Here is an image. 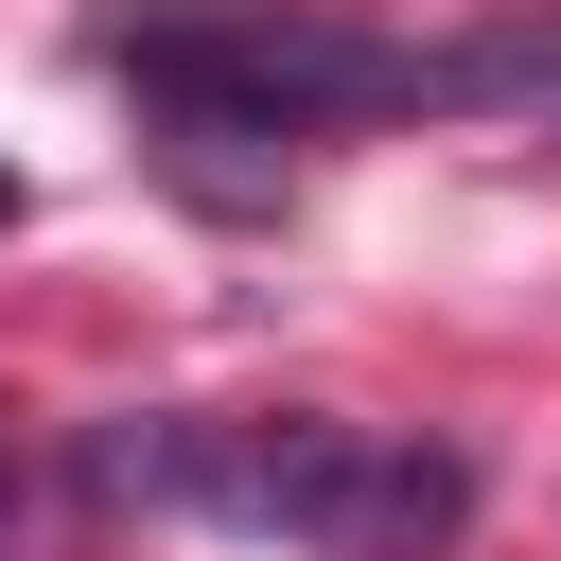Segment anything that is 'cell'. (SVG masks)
<instances>
[{
  "instance_id": "cell-2",
  "label": "cell",
  "mask_w": 561,
  "mask_h": 561,
  "mask_svg": "<svg viewBox=\"0 0 561 561\" xmlns=\"http://www.w3.org/2000/svg\"><path fill=\"white\" fill-rule=\"evenodd\" d=\"M0 561H18V456H0Z\"/></svg>"
},
{
  "instance_id": "cell-3",
  "label": "cell",
  "mask_w": 561,
  "mask_h": 561,
  "mask_svg": "<svg viewBox=\"0 0 561 561\" xmlns=\"http://www.w3.org/2000/svg\"><path fill=\"white\" fill-rule=\"evenodd\" d=\"M0 228H18V158H0Z\"/></svg>"
},
{
  "instance_id": "cell-1",
  "label": "cell",
  "mask_w": 561,
  "mask_h": 561,
  "mask_svg": "<svg viewBox=\"0 0 561 561\" xmlns=\"http://www.w3.org/2000/svg\"><path fill=\"white\" fill-rule=\"evenodd\" d=\"M88 491L280 526L298 561H438L473 526V456L456 438H386V421H333V403H280V421H105Z\"/></svg>"
}]
</instances>
